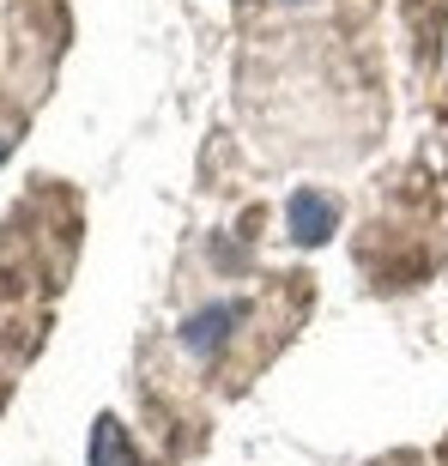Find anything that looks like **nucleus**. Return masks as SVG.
<instances>
[{"mask_svg": "<svg viewBox=\"0 0 448 466\" xmlns=\"http://www.w3.org/2000/svg\"><path fill=\"white\" fill-rule=\"evenodd\" d=\"M91 466H139V454L127 449V431H121L116 418H97V431H91Z\"/></svg>", "mask_w": 448, "mask_h": 466, "instance_id": "f03ea898", "label": "nucleus"}, {"mask_svg": "<svg viewBox=\"0 0 448 466\" xmlns=\"http://www.w3.org/2000/svg\"><path fill=\"white\" fill-rule=\"evenodd\" d=\"M297 218H291V230H297V242H328L333 237V225H340V218H333V200L328 194H297Z\"/></svg>", "mask_w": 448, "mask_h": 466, "instance_id": "f257e3e1", "label": "nucleus"}]
</instances>
